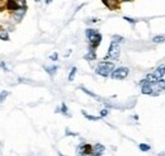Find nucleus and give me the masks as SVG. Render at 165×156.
<instances>
[{
  "label": "nucleus",
  "mask_w": 165,
  "mask_h": 156,
  "mask_svg": "<svg viewBox=\"0 0 165 156\" xmlns=\"http://www.w3.org/2000/svg\"><path fill=\"white\" fill-rule=\"evenodd\" d=\"M34 2H36V3H39V2H41V0H34Z\"/></svg>",
  "instance_id": "72a5a7b5"
},
{
  "label": "nucleus",
  "mask_w": 165,
  "mask_h": 156,
  "mask_svg": "<svg viewBox=\"0 0 165 156\" xmlns=\"http://www.w3.org/2000/svg\"><path fill=\"white\" fill-rule=\"evenodd\" d=\"M154 75H155L158 79H163L164 75H165V65H160L155 69V71H154Z\"/></svg>",
  "instance_id": "9d476101"
},
{
  "label": "nucleus",
  "mask_w": 165,
  "mask_h": 156,
  "mask_svg": "<svg viewBox=\"0 0 165 156\" xmlns=\"http://www.w3.org/2000/svg\"><path fill=\"white\" fill-rule=\"evenodd\" d=\"M139 149H140L142 152H147V151L151 150V146H150V145H147V143H140V145H139Z\"/></svg>",
  "instance_id": "6ab92c4d"
},
{
  "label": "nucleus",
  "mask_w": 165,
  "mask_h": 156,
  "mask_svg": "<svg viewBox=\"0 0 165 156\" xmlns=\"http://www.w3.org/2000/svg\"><path fill=\"white\" fill-rule=\"evenodd\" d=\"M52 2H54V0H45V3H46V4H51Z\"/></svg>",
  "instance_id": "2f4dec72"
},
{
  "label": "nucleus",
  "mask_w": 165,
  "mask_h": 156,
  "mask_svg": "<svg viewBox=\"0 0 165 156\" xmlns=\"http://www.w3.org/2000/svg\"><path fill=\"white\" fill-rule=\"evenodd\" d=\"M130 74V69L128 67H125V66H119V67H116L115 70L112 71L111 74V78L115 79V80H125Z\"/></svg>",
  "instance_id": "20e7f679"
},
{
  "label": "nucleus",
  "mask_w": 165,
  "mask_h": 156,
  "mask_svg": "<svg viewBox=\"0 0 165 156\" xmlns=\"http://www.w3.org/2000/svg\"><path fill=\"white\" fill-rule=\"evenodd\" d=\"M90 156H93V155H90Z\"/></svg>",
  "instance_id": "f704fd0d"
},
{
  "label": "nucleus",
  "mask_w": 165,
  "mask_h": 156,
  "mask_svg": "<svg viewBox=\"0 0 165 156\" xmlns=\"http://www.w3.org/2000/svg\"><path fill=\"white\" fill-rule=\"evenodd\" d=\"M115 69H116V66H115L113 62H109V61L104 60V61H100L98 64V66L95 69V74H98V75H100L103 78H108Z\"/></svg>",
  "instance_id": "f03ea898"
},
{
  "label": "nucleus",
  "mask_w": 165,
  "mask_h": 156,
  "mask_svg": "<svg viewBox=\"0 0 165 156\" xmlns=\"http://www.w3.org/2000/svg\"><path fill=\"white\" fill-rule=\"evenodd\" d=\"M19 9L17 3L14 2V0H6V10H9V12H14V10Z\"/></svg>",
  "instance_id": "9b49d317"
},
{
  "label": "nucleus",
  "mask_w": 165,
  "mask_h": 156,
  "mask_svg": "<svg viewBox=\"0 0 165 156\" xmlns=\"http://www.w3.org/2000/svg\"><path fill=\"white\" fill-rule=\"evenodd\" d=\"M84 58H85V60H88V61H94V60H97L95 48H93V47H90V46H89V51H88V54L84 56Z\"/></svg>",
  "instance_id": "1a4fd4ad"
},
{
  "label": "nucleus",
  "mask_w": 165,
  "mask_h": 156,
  "mask_svg": "<svg viewBox=\"0 0 165 156\" xmlns=\"http://www.w3.org/2000/svg\"><path fill=\"white\" fill-rule=\"evenodd\" d=\"M97 22H99V19H97V18H93V19L88 20V23H97Z\"/></svg>",
  "instance_id": "7c9ffc66"
},
{
  "label": "nucleus",
  "mask_w": 165,
  "mask_h": 156,
  "mask_svg": "<svg viewBox=\"0 0 165 156\" xmlns=\"http://www.w3.org/2000/svg\"><path fill=\"white\" fill-rule=\"evenodd\" d=\"M108 113H109L108 109H102V110H100V117H102V118H103V117H107Z\"/></svg>",
  "instance_id": "bb28decb"
},
{
  "label": "nucleus",
  "mask_w": 165,
  "mask_h": 156,
  "mask_svg": "<svg viewBox=\"0 0 165 156\" xmlns=\"http://www.w3.org/2000/svg\"><path fill=\"white\" fill-rule=\"evenodd\" d=\"M154 85L151 84H145V85H142L141 86V93L142 94H145V95H152L154 94Z\"/></svg>",
  "instance_id": "6e6552de"
},
{
  "label": "nucleus",
  "mask_w": 165,
  "mask_h": 156,
  "mask_svg": "<svg viewBox=\"0 0 165 156\" xmlns=\"http://www.w3.org/2000/svg\"><path fill=\"white\" fill-rule=\"evenodd\" d=\"M104 152H106V147L102 143H95L93 146V154H91L93 156H102Z\"/></svg>",
  "instance_id": "0eeeda50"
},
{
  "label": "nucleus",
  "mask_w": 165,
  "mask_h": 156,
  "mask_svg": "<svg viewBox=\"0 0 165 156\" xmlns=\"http://www.w3.org/2000/svg\"><path fill=\"white\" fill-rule=\"evenodd\" d=\"M0 39L2 41H9V33L5 28L0 27Z\"/></svg>",
  "instance_id": "4468645a"
},
{
  "label": "nucleus",
  "mask_w": 165,
  "mask_h": 156,
  "mask_svg": "<svg viewBox=\"0 0 165 156\" xmlns=\"http://www.w3.org/2000/svg\"><path fill=\"white\" fill-rule=\"evenodd\" d=\"M81 113H82V116H84L87 119H89V121H100V118L102 117H95V116H90V114H88L85 110H81Z\"/></svg>",
  "instance_id": "dca6fc26"
},
{
  "label": "nucleus",
  "mask_w": 165,
  "mask_h": 156,
  "mask_svg": "<svg viewBox=\"0 0 165 156\" xmlns=\"http://www.w3.org/2000/svg\"><path fill=\"white\" fill-rule=\"evenodd\" d=\"M50 58L52 60V61H57V58H58V54H57V52H54V54L50 56Z\"/></svg>",
  "instance_id": "cd10ccee"
},
{
  "label": "nucleus",
  "mask_w": 165,
  "mask_h": 156,
  "mask_svg": "<svg viewBox=\"0 0 165 156\" xmlns=\"http://www.w3.org/2000/svg\"><path fill=\"white\" fill-rule=\"evenodd\" d=\"M123 19H125L126 22H128L130 24H136V23H137V20H136V19L130 18V17H123Z\"/></svg>",
  "instance_id": "b1692460"
},
{
  "label": "nucleus",
  "mask_w": 165,
  "mask_h": 156,
  "mask_svg": "<svg viewBox=\"0 0 165 156\" xmlns=\"http://www.w3.org/2000/svg\"><path fill=\"white\" fill-rule=\"evenodd\" d=\"M0 67H2V69H4L5 71H9V70H8V67H6V65H5V62H4V61H0Z\"/></svg>",
  "instance_id": "c756f323"
},
{
  "label": "nucleus",
  "mask_w": 165,
  "mask_h": 156,
  "mask_svg": "<svg viewBox=\"0 0 165 156\" xmlns=\"http://www.w3.org/2000/svg\"><path fill=\"white\" fill-rule=\"evenodd\" d=\"M58 70V66H56V65H52V66H45V71L47 72L48 75H55L56 74V71Z\"/></svg>",
  "instance_id": "f8f14e48"
},
{
  "label": "nucleus",
  "mask_w": 165,
  "mask_h": 156,
  "mask_svg": "<svg viewBox=\"0 0 165 156\" xmlns=\"http://www.w3.org/2000/svg\"><path fill=\"white\" fill-rule=\"evenodd\" d=\"M66 136H78V133L71 132L70 130H67V128H66Z\"/></svg>",
  "instance_id": "c85d7f7f"
},
{
  "label": "nucleus",
  "mask_w": 165,
  "mask_h": 156,
  "mask_svg": "<svg viewBox=\"0 0 165 156\" xmlns=\"http://www.w3.org/2000/svg\"><path fill=\"white\" fill-rule=\"evenodd\" d=\"M112 39L115 41V42H117V43H121V42H123V41H125V38H123L122 36H117V34H116V36H113Z\"/></svg>",
  "instance_id": "5701e85b"
},
{
  "label": "nucleus",
  "mask_w": 165,
  "mask_h": 156,
  "mask_svg": "<svg viewBox=\"0 0 165 156\" xmlns=\"http://www.w3.org/2000/svg\"><path fill=\"white\" fill-rule=\"evenodd\" d=\"M6 9V0H0V12H4Z\"/></svg>",
  "instance_id": "393cba45"
},
{
  "label": "nucleus",
  "mask_w": 165,
  "mask_h": 156,
  "mask_svg": "<svg viewBox=\"0 0 165 156\" xmlns=\"http://www.w3.org/2000/svg\"><path fill=\"white\" fill-rule=\"evenodd\" d=\"M18 8H27V0H14Z\"/></svg>",
  "instance_id": "4be33fe9"
},
{
  "label": "nucleus",
  "mask_w": 165,
  "mask_h": 156,
  "mask_svg": "<svg viewBox=\"0 0 165 156\" xmlns=\"http://www.w3.org/2000/svg\"><path fill=\"white\" fill-rule=\"evenodd\" d=\"M146 80L149 81V84H151V85H156V82L159 81V79L154 74H147L146 75Z\"/></svg>",
  "instance_id": "ddd939ff"
},
{
  "label": "nucleus",
  "mask_w": 165,
  "mask_h": 156,
  "mask_svg": "<svg viewBox=\"0 0 165 156\" xmlns=\"http://www.w3.org/2000/svg\"><path fill=\"white\" fill-rule=\"evenodd\" d=\"M91 154H93V146L89 143H81L76 149L78 156H90Z\"/></svg>",
  "instance_id": "39448f33"
},
{
  "label": "nucleus",
  "mask_w": 165,
  "mask_h": 156,
  "mask_svg": "<svg viewBox=\"0 0 165 156\" xmlns=\"http://www.w3.org/2000/svg\"><path fill=\"white\" fill-rule=\"evenodd\" d=\"M60 112L64 114V116H66V117H70V113H69V109H67V107H66V104L65 103H62L61 104V108H60Z\"/></svg>",
  "instance_id": "a211bd4d"
},
{
  "label": "nucleus",
  "mask_w": 165,
  "mask_h": 156,
  "mask_svg": "<svg viewBox=\"0 0 165 156\" xmlns=\"http://www.w3.org/2000/svg\"><path fill=\"white\" fill-rule=\"evenodd\" d=\"M80 89H81L82 91H84V93H85V94H88V95H90L91 98H94V99H97V100H100V98H99V97H98L97 94H94V93H91L90 90H88V89H85V88H82V86H81Z\"/></svg>",
  "instance_id": "f3484780"
},
{
  "label": "nucleus",
  "mask_w": 165,
  "mask_h": 156,
  "mask_svg": "<svg viewBox=\"0 0 165 156\" xmlns=\"http://www.w3.org/2000/svg\"><path fill=\"white\" fill-rule=\"evenodd\" d=\"M85 36H87V38H88V41H89V46L90 47H93V48H98L99 47V45L102 43V34L98 32L97 29H93V28H88L87 30H85Z\"/></svg>",
  "instance_id": "f257e3e1"
},
{
  "label": "nucleus",
  "mask_w": 165,
  "mask_h": 156,
  "mask_svg": "<svg viewBox=\"0 0 165 156\" xmlns=\"http://www.w3.org/2000/svg\"><path fill=\"white\" fill-rule=\"evenodd\" d=\"M76 71H78V69L76 67H73L70 70V74H69V81H73L74 80V78H75V75H76Z\"/></svg>",
  "instance_id": "412c9836"
},
{
  "label": "nucleus",
  "mask_w": 165,
  "mask_h": 156,
  "mask_svg": "<svg viewBox=\"0 0 165 156\" xmlns=\"http://www.w3.org/2000/svg\"><path fill=\"white\" fill-rule=\"evenodd\" d=\"M121 2H133V0H121Z\"/></svg>",
  "instance_id": "473e14b6"
},
{
  "label": "nucleus",
  "mask_w": 165,
  "mask_h": 156,
  "mask_svg": "<svg viewBox=\"0 0 165 156\" xmlns=\"http://www.w3.org/2000/svg\"><path fill=\"white\" fill-rule=\"evenodd\" d=\"M156 88L158 90H165V80L164 79H159V81L156 82Z\"/></svg>",
  "instance_id": "aec40b11"
},
{
  "label": "nucleus",
  "mask_w": 165,
  "mask_h": 156,
  "mask_svg": "<svg viewBox=\"0 0 165 156\" xmlns=\"http://www.w3.org/2000/svg\"><path fill=\"white\" fill-rule=\"evenodd\" d=\"M152 42L154 43H159V45H161V43H164L165 42V36H163V34H159V36H155L152 38Z\"/></svg>",
  "instance_id": "2eb2a0df"
},
{
  "label": "nucleus",
  "mask_w": 165,
  "mask_h": 156,
  "mask_svg": "<svg viewBox=\"0 0 165 156\" xmlns=\"http://www.w3.org/2000/svg\"><path fill=\"white\" fill-rule=\"evenodd\" d=\"M26 12H27V8H19V9L14 10V12H13V18H14L15 22L19 23L20 20L23 19V17L26 15Z\"/></svg>",
  "instance_id": "423d86ee"
},
{
  "label": "nucleus",
  "mask_w": 165,
  "mask_h": 156,
  "mask_svg": "<svg viewBox=\"0 0 165 156\" xmlns=\"http://www.w3.org/2000/svg\"><path fill=\"white\" fill-rule=\"evenodd\" d=\"M8 95H9L8 91H2V93H0V102H4Z\"/></svg>",
  "instance_id": "a878e982"
},
{
  "label": "nucleus",
  "mask_w": 165,
  "mask_h": 156,
  "mask_svg": "<svg viewBox=\"0 0 165 156\" xmlns=\"http://www.w3.org/2000/svg\"><path fill=\"white\" fill-rule=\"evenodd\" d=\"M121 55V48H119V45L117 42H115V41H112L111 45H109V48H108V52L107 55L104 57V60H118Z\"/></svg>",
  "instance_id": "7ed1b4c3"
}]
</instances>
